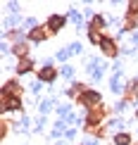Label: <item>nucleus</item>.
<instances>
[{
  "label": "nucleus",
  "instance_id": "obj_3",
  "mask_svg": "<svg viewBox=\"0 0 138 145\" xmlns=\"http://www.w3.org/2000/svg\"><path fill=\"white\" fill-rule=\"evenodd\" d=\"M62 74L67 76V78H71V74H74V69H71V67H64V69H62Z\"/></svg>",
  "mask_w": 138,
  "mask_h": 145
},
{
  "label": "nucleus",
  "instance_id": "obj_4",
  "mask_svg": "<svg viewBox=\"0 0 138 145\" xmlns=\"http://www.w3.org/2000/svg\"><path fill=\"white\" fill-rule=\"evenodd\" d=\"M117 143H119V145H126L129 138H126V136H117Z\"/></svg>",
  "mask_w": 138,
  "mask_h": 145
},
{
  "label": "nucleus",
  "instance_id": "obj_1",
  "mask_svg": "<svg viewBox=\"0 0 138 145\" xmlns=\"http://www.w3.org/2000/svg\"><path fill=\"white\" fill-rule=\"evenodd\" d=\"M62 24H64V22H62V17H57V14H55V17H50V24H48V26H50L52 31H57Z\"/></svg>",
  "mask_w": 138,
  "mask_h": 145
},
{
  "label": "nucleus",
  "instance_id": "obj_2",
  "mask_svg": "<svg viewBox=\"0 0 138 145\" xmlns=\"http://www.w3.org/2000/svg\"><path fill=\"white\" fill-rule=\"evenodd\" d=\"M41 76H43V78H45V81H50V78H52V76H55V71H52L50 67H45V69H43V74H41Z\"/></svg>",
  "mask_w": 138,
  "mask_h": 145
}]
</instances>
